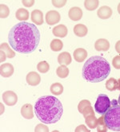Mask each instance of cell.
Segmentation results:
<instances>
[{
	"instance_id": "cell-6",
	"label": "cell",
	"mask_w": 120,
	"mask_h": 132,
	"mask_svg": "<svg viewBox=\"0 0 120 132\" xmlns=\"http://www.w3.org/2000/svg\"><path fill=\"white\" fill-rule=\"evenodd\" d=\"M2 99L7 106H14L18 102V96L12 91H6L3 93Z\"/></svg>"
},
{
	"instance_id": "cell-41",
	"label": "cell",
	"mask_w": 120,
	"mask_h": 132,
	"mask_svg": "<svg viewBox=\"0 0 120 132\" xmlns=\"http://www.w3.org/2000/svg\"><path fill=\"white\" fill-rule=\"evenodd\" d=\"M118 103L120 104V95H119V96H118Z\"/></svg>"
},
{
	"instance_id": "cell-21",
	"label": "cell",
	"mask_w": 120,
	"mask_h": 132,
	"mask_svg": "<svg viewBox=\"0 0 120 132\" xmlns=\"http://www.w3.org/2000/svg\"><path fill=\"white\" fill-rule=\"evenodd\" d=\"M69 69L67 67L66 65H61V66H59L56 69V74L57 76L59 77V78H62V79H64V78H67L69 75Z\"/></svg>"
},
{
	"instance_id": "cell-12",
	"label": "cell",
	"mask_w": 120,
	"mask_h": 132,
	"mask_svg": "<svg viewBox=\"0 0 120 132\" xmlns=\"http://www.w3.org/2000/svg\"><path fill=\"white\" fill-rule=\"evenodd\" d=\"M21 115L24 119H31L34 117L33 107L30 103H26L21 108Z\"/></svg>"
},
{
	"instance_id": "cell-37",
	"label": "cell",
	"mask_w": 120,
	"mask_h": 132,
	"mask_svg": "<svg viewBox=\"0 0 120 132\" xmlns=\"http://www.w3.org/2000/svg\"><path fill=\"white\" fill-rule=\"evenodd\" d=\"M6 57H7V56L5 53V52L3 51V50H1V60H0V61H1V62H3L6 60Z\"/></svg>"
},
{
	"instance_id": "cell-26",
	"label": "cell",
	"mask_w": 120,
	"mask_h": 132,
	"mask_svg": "<svg viewBox=\"0 0 120 132\" xmlns=\"http://www.w3.org/2000/svg\"><path fill=\"white\" fill-rule=\"evenodd\" d=\"M85 121H86L87 125L90 129L96 128L98 119L95 117V115H92V116H90L86 117V118H85Z\"/></svg>"
},
{
	"instance_id": "cell-38",
	"label": "cell",
	"mask_w": 120,
	"mask_h": 132,
	"mask_svg": "<svg viewBox=\"0 0 120 132\" xmlns=\"http://www.w3.org/2000/svg\"><path fill=\"white\" fill-rule=\"evenodd\" d=\"M115 50L118 53H120V40L118 41L115 44Z\"/></svg>"
},
{
	"instance_id": "cell-25",
	"label": "cell",
	"mask_w": 120,
	"mask_h": 132,
	"mask_svg": "<svg viewBox=\"0 0 120 132\" xmlns=\"http://www.w3.org/2000/svg\"><path fill=\"white\" fill-rule=\"evenodd\" d=\"M99 1L98 0H86L84 2V6L87 11H95L98 8Z\"/></svg>"
},
{
	"instance_id": "cell-29",
	"label": "cell",
	"mask_w": 120,
	"mask_h": 132,
	"mask_svg": "<svg viewBox=\"0 0 120 132\" xmlns=\"http://www.w3.org/2000/svg\"><path fill=\"white\" fill-rule=\"evenodd\" d=\"M10 14V10L7 6L4 4L0 5V17L2 18H6Z\"/></svg>"
},
{
	"instance_id": "cell-35",
	"label": "cell",
	"mask_w": 120,
	"mask_h": 132,
	"mask_svg": "<svg viewBox=\"0 0 120 132\" xmlns=\"http://www.w3.org/2000/svg\"><path fill=\"white\" fill-rule=\"evenodd\" d=\"M34 0H28V1H26V0H23L22 1V3H23V5H24L25 6H26V7H31V6H32L34 4Z\"/></svg>"
},
{
	"instance_id": "cell-4",
	"label": "cell",
	"mask_w": 120,
	"mask_h": 132,
	"mask_svg": "<svg viewBox=\"0 0 120 132\" xmlns=\"http://www.w3.org/2000/svg\"><path fill=\"white\" fill-rule=\"evenodd\" d=\"M107 128L112 131H120V104L118 100H113L110 107L103 116Z\"/></svg>"
},
{
	"instance_id": "cell-15",
	"label": "cell",
	"mask_w": 120,
	"mask_h": 132,
	"mask_svg": "<svg viewBox=\"0 0 120 132\" xmlns=\"http://www.w3.org/2000/svg\"><path fill=\"white\" fill-rule=\"evenodd\" d=\"M74 58L77 62H82L87 57V52L85 49L78 48L74 51Z\"/></svg>"
},
{
	"instance_id": "cell-2",
	"label": "cell",
	"mask_w": 120,
	"mask_h": 132,
	"mask_svg": "<svg viewBox=\"0 0 120 132\" xmlns=\"http://www.w3.org/2000/svg\"><path fill=\"white\" fill-rule=\"evenodd\" d=\"M35 115L43 123L53 124L60 120L63 108L60 100L52 96L40 97L34 104Z\"/></svg>"
},
{
	"instance_id": "cell-10",
	"label": "cell",
	"mask_w": 120,
	"mask_h": 132,
	"mask_svg": "<svg viewBox=\"0 0 120 132\" xmlns=\"http://www.w3.org/2000/svg\"><path fill=\"white\" fill-rule=\"evenodd\" d=\"M68 16H69L70 19L72 20V21H75V22L79 21L82 18V9L78 7V6L71 7L69 10Z\"/></svg>"
},
{
	"instance_id": "cell-5",
	"label": "cell",
	"mask_w": 120,
	"mask_h": 132,
	"mask_svg": "<svg viewBox=\"0 0 120 132\" xmlns=\"http://www.w3.org/2000/svg\"><path fill=\"white\" fill-rule=\"evenodd\" d=\"M110 107V100L105 94H99L95 103V110L98 114L103 115Z\"/></svg>"
},
{
	"instance_id": "cell-3",
	"label": "cell",
	"mask_w": 120,
	"mask_h": 132,
	"mask_svg": "<svg viewBox=\"0 0 120 132\" xmlns=\"http://www.w3.org/2000/svg\"><path fill=\"white\" fill-rule=\"evenodd\" d=\"M110 72L109 62L101 56H93L84 64L82 77L90 83H98L107 78Z\"/></svg>"
},
{
	"instance_id": "cell-17",
	"label": "cell",
	"mask_w": 120,
	"mask_h": 132,
	"mask_svg": "<svg viewBox=\"0 0 120 132\" xmlns=\"http://www.w3.org/2000/svg\"><path fill=\"white\" fill-rule=\"evenodd\" d=\"M74 33L77 37H85L88 33L87 27L83 24H77L74 27Z\"/></svg>"
},
{
	"instance_id": "cell-20",
	"label": "cell",
	"mask_w": 120,
	"mask_h": 132,
	"mask_svg": "<svg viewBox=\"0 0 120 132\" xmlns=\"http://www.w3.org/2000/svg\"><path fill=\"white\" fill-rule=\"evenodd\" d=\"M118 80H116L113 77L110 78L106 82V88L110 92H114L115 90H118Z\"/></svg>"
},
{
	"instance_id": "cell-30",
	"label": "cell",
	"mask_w": 120,
	"mask_h": 132,
	"mask_svg": "<svg viewBox=\"0 0 120 132\" xmlns=\"http://www.w3.org/2000/svg\"><path fill=\"white\" fill-rule=\"evenodd\" d=\"M82 116H83L85 118L87 117V116H92V115H95V111H94V109L93 108L91 107V104L86 107L83 111H82Z\"/></svg>"
},
{
	"instance_id": "cell-14",
	"label": "cell",
	"mask_w": 120,
	"mask_h": 132,
	"mask_svg": "<svg viewBox=\"0 0 120 132\" xmlns=\"http://www.w3.org/2000/svg\"><path fill=\"white\" fill-rule=\"evenodd\" d=\"M95 49L97 51H107L110 49V42L104 38L98 39L95 43Z\"/></svg>"
},
{
	"instance_id": "cell-36",
	"label": "cell",
	"mask_w": 120,
	"mask_h": 132,
	"mask_svg": "<svg viewBox=\"0 0 120 132\" xmlns=\"http://www.w3.org/2000/svg\"><path fill=\"white\" fill-rule=\"evenodd\" d=\"M75 131L76 132H79V131H86V132H90V130H87V127L84 126V125H81V126H79L76 129H75Z\"/></svg>"
},
{
	"instance_id": "cell-23",
	"label": "cell",
	"mask_w": 120,
	"mask_h": 132,
	"mask_svg": "<svg viewBox=\"0 0 120 132\" xmlns=\"http://www.w3.org/2000/svg\"><path fill=\"white\" fill-rule=\"evenodd\" d=\"M51 49L54 52H59L63 48V43L59 39H54L51 42Z\"/></svg>"
},
{
	"instance_id": "cell-9",
	"label": "cell",
	"mask_w": 120,
	"mask_h": 132,
	"mask_svg": "<svg viewBox=\"0 0 120 132\" xmlns=\"http://www.w3.org/2000/svg\"><path fill=\"white\" fill-rule=\"evenodd\" d=\"M27 84L31 86H37L41 82V77L39 74L36 72H31L26 75V77Z\"/></svg>"
},
{
	"instance_id": "cell-24",
	"label": "cell",
	"mask_w": 120,
	"mask_h": 132,
	"mask_svg": "<svg viewBox=\"0 0 120 132\" xmlns=\"http://www.w3.org/2000/svg\"><path fill=\"white\" fill-rule=\"evenodd\" d=\"M0 48H1V50L5 52L8 58L11 59L15 56V53L11 50V48L9 46V45L7 43H2L1 45H0Z\"/></svg>"
},
{
	"instance_id": "cell-32",
	"label": "cell",
	"mask_w": 120,
	"mask_h": 132,
	"mask_svg": "<svg viewBox=\"0 0 120 132\" xmlns=\"http://www.w3.org/2000/svg\"><path fill=\"white\" fill-rule=\"evenodd\" d=\"M34 131L35 132H48L49 131V129L48 127L46 126V125H43V124H39V125H37L35 129H34Z\"/></svg>"
},
{
	"instance_id": "cell-34",
	"label": "cell",
	"mask_w": 120,
	"mask_h": 132,
	"mask_svg": "<svg viewBox=\"0 0 120 132\" xmlns=\"http://www.w3.org/2000/svg\"><path fill=\"white\" fill-rule=\"evenodd\" d=\"M112 64L116 69H120V56H116L112 60Z\"/></svg>"
},
{
	"instance_id": "cell-1",
	"label": "cell",
	"mask_w": 120,
	"mask_h": 132,
	"mask_svg": "<svg viewBox=\"0 0 120 132\" xmlns=\"http://www.w3.org/2000/svg\"><path fill=\"white\" fill-rule=\"evenodd\" d=\"M11 48L20 53H31L38 48L40 42V32L32 23L21 22L15 25L8 34Z\"/></svg>"
},
{
	"instance_id": "cell-27",
	"label": "cell",
	"mask_w": 120,
	"mask_h": 132,
	"mask_svg": "<svg viewBox=\"0 0 120 132\" xmlns=\"http://www.w3.org/2000/svg\"><path fill=\"white\" fill-rule=\"evenodd\" d=\"M97 130L98 132H107V127L104 121V117L102 116L99 119H98V122H97V126H96Z\"/></svg>"
},
{
	"instance_id": "cell-8",
	"label": "cell",
	"mask_w": 120,
	"mask_h": 132,
	"mask_svg": "<svg viewBox=\"0 0 120 132\" xmlns=\"http://www.w3.org/2000/svg\"><path fill=\"white\" fill-rule=\"evenodd\" d=\"M14 66L10 63H5L0 66V74L4 78L11 77L14 73Z\"/></svg>"
},
{
	"instance_id": "cell-16",
	"label": "cell",
	"mask_w": 120,
	"mask_h": 132,
	"mask_svg": "<svg viewBox=\"0 0 120 132\" xmlns=\"http://www.w3.org/2000/svg\"><path fill=\"white\" fill-rule=\"evenodd\" d=\"M31 21L36 25H43V14L39 10H34L31 14Z\"/></svg>"
},
{
	"instance_id": "cell-7",
	"label": "cell",
	"mask_w": 120,
	"mask_h": 132,
	"mask_svg": "<svg viewBox=\"0 0 120 132\" xmlns=\"http://www.w3.org/2000/svg\"><path fill=\"white\" fill-rule=\"evenodd\" d=\"M60 19H61L60 14L56 11H50L46 14V17H45L46 22L50 26H53L59 22Z\"/></svg>"
},
{
	"instance_id": "cell-18",
	"label": "cell",
	"mask_w": 120,
	"mask_h": 132,
	"mask_svg": "<svg viewBox=\"0 0 120 132\" xmlns=\"http://www.w3.org/2000/svg\"><path fill=\"white\" fill-rule=\"evenodd\" d=\"M72 58L68 52H62L58 56V62L61 65H69L71 63Z\"/></svg>"
},
{
	"instance_id": "cell-39",
	"label": "cell",
	"mask_w": 120,
	"mask_h": 132,
	"mask_svg": "<svg viewBox=\"0 0 120 132\" xmlns=\"http://www.w3.org/2000/svg\"><path fill=\"white\" fill-rule=\"evenodd\" d=\"M117 10H118V14H120V3H118V5Z\"/></svg>"
},
{
	"instance_id": "cell-22",
	"label": "cell",
	"mask_w": 120,
	"mask_h": 132,
	"mask_svg": "<svg viewBox=\"0 0 120 132\" xmlns=\"http://www.w3.org/2000/svg\"><path fill=\"white\" fill-rule=\"evenodd\" d=\"M51 92L54 96H59L63 92V86L60 83H54L51 86Z\"/></svg>"
},
{
	"instance_id": "cell-13",
	"label": "cell",
	"mask_w": 120,
	"mask_h": 132,
	"mask_svg": "<svg viewBox=\"0 0 120 132\" xmlns=\"http://www.w3.org/2000/svg\"><path fill=\"white\" fill-rule=\"evenodd\" d=\"M52 33L56 37H65L68 34V30H67V28L66 26L61 24V25H59V26H56L55 27H54L52 30Z\"/></svg>"
},
{
	"instance_id": "cell-40",
	"label": "cell",
	"mask_w": 120,
	"mask_h": 132,
	"mask_svg": "<svg viewBox=\"0 0 120 132\" xmlns=\"http://www.w3.org/2000/svg\"><path fill=\"white\" fill-rule=\"evenodd\" d=\"M118 90L120 91V79L118 80Z\"/></svg>"
},
{
	"instance_id": "cell-31",
	"label": "cell",
	"mask_w": 120,
	"mask_h": 132,
	"mask_svg": "<svg viewBox=\"0 0 120 132\" xmlns=\"http://www.w3.org/2000/svg\"><path fill=\"white\" fill-rule=\"evenodd\" d=\"M90 104H91V103H90V102L89 100H82L80 101L79 103V106H78V110H79V111L82 114V111H83V109H84L86 107H87V106H89V105H90Z\"/></svg>"
},
{
	"instance_id": "cell-11",
	"label": "cell",
	"mask_w": 120,
	"mask_h": 132,
	"mask_svg": "<svg viewBox=\"0 0 120 132\" xmlns=\"http://www.w3.org/2000/svg\"><path fill=\"white\" fill-rule=\"evenodd\" d=\"M97 15L101 19H108L112 15V10L107 6H103L98 10Z\"/></svg>"
},
{
	"instance_id": "cell-19",
	"label": "cell",
	"mask_w": 120,
	"mask_h": 132,
	"mask_svg": "<svg viewBox=\"0 0 120 132\" xmlns=\"http://www.w3.org/2000/svg\"><path fill=\"white\" fill-rule=\"evenodd\" d=\"M29 11L26 10V9H23V8H19L18 9L17 11L15 12V17L20 22H24L28 20L29 18Z\"/></svg>"
},
{
	"instance_id": "cell-28",
	"label": "cell",
	"mask_w": 120,
	"mask_h": 132,
	"mask_svg": "<svg viewBox=\"0 0 120 132\" xmlns=\"http://www.w3.org/2000/svg\"><path fill=\"white\" fill-rule=\"evenodd\" d=\"M37 69L41 73H47L50 70V65L47 61H41L37 65Z\"/></svg>"
},
{
	"instance_id": "cell-33",
	"label": "cell",
	"mask_w": 120,
	"mask_h": 132,
	"mask_svg": "<svg viewBox=\"0 0 120 132\" xmlns=\"http://www.w3.org/2000/svg\"><path fill=\"white\" fill-rule=\"evenodd\" d=\"M67 3L66 0H60V1H56V0H52V4L55 7H58V8H61L62 6H64Z\"/></svg>"
}]
</instances>
